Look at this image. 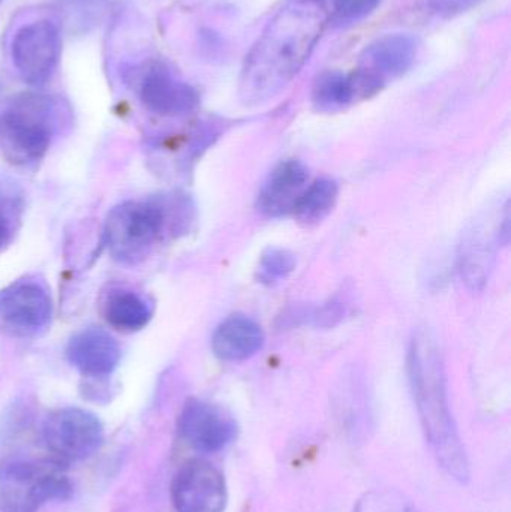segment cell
Instances as JSON below:
<instances>
[{"mask_svg": "<svg viewBox=\"0 0 511 512\" xmlns=\"http://www.w3.org/2000/svg\"><path fill=\"white\" fill-rule=\"evenodd\" d=\"M360 99L353 74L341 71H324L315 78L312 102L320 111H338Z\"/></svg>", "mask_w": 511, "mask_h": 512, "instance_id": "cell-18", "label": "cell"}, {"mask_svg": "<svg viewBox=\"0 0 511 512\" xmlns=\"http://www.w3.org/2000/svg\"><path fill=\"white\" fill-rule=\"evenodd\" d=\"M69 26L78 30H89L101 23L108 11L110 0H60Z\"/></svg>", "mask_w": 511, "mask_h": 512, "instance_id": "cell-21", "label": "cell"}, {"mask_svg": "<svg viewBox=\"0 0 511 512\" xmlns=\"http://www.w3.org/2000/svg\"><path fill=\"white\" fill-rule=\"evenodd\" d=\"M66 357L81 375L105 378L119 364V343L102 328H84L69 340Z\"/></svg>", "mask_w": 511, "mask_h": 512, "instance_id": "cell-14", "label": "cell"}, {"mask_svg": "<svg viewBox=\"0 0 511 512\" xmlns=\"http://www.w3.org/2000/svg\"><path fill=\"white\" fill-rule=\"evenodd\" d=\"M417 42L407 33H390L375 39L363 51L353 72L360 98L380 92L387 81L404 75L416 62Z\"/></svg>", "mask_w": 511, "mask_h": 512, "instance_id": "cell-8", "label": "cell"}, {"mask_svg": "<svg viewBox=\"0 0 511 512\" xmlns=\"http://www.w3.org/2000/svg\"><path fill=\"white\" fill-rule=\"evenodd\" d=\"M62 35L54 21L36 20L15 32L11 57L18 75L30 86H44L59 66Z\"/></svg>", "mask_w": 511, "mask_h": 512, "instance_id": "cell-6", "label": "cell"}, {"mask_svg": "<svg viewBox=\"0 0 511 512\" xmlns=\"http://www.w3.org/2000/svg\"><path fill=\"white\" fill-rule=\"evenodd\" d=\"M380 0H333L335 20L338 23H354L368 17L377 8Z\"/></svg>", "mask_w": 511, "mask_h": 512, "instance_id": "cell-23", "label": "cell"}, {"mask_svg": "<svg viewBox=\"0 0 511 512\" xmlns=\"http://www.w3.org/2000/svg\"><path fill=\"white\" fill-rule=\"evenodd\" d=\"M171 498L177 512H224V475L204 460H191L174 477Z\"/></svg>", "mask_w": 511, "mask_h": 512, "instance_id": "cell-12", "label": "cell"}, {"mask_svg": "<svg viewBox=\"0 0 511 512\" xmlns=\"http://www.w3.org/2000/svg\"><path fill=\"white\" fill-rule=\"evenodd\" d=\"M339 189L336 182L320 179L305 189L294 207V215L302 224L315 225L329 216L338 201Z\"/></svg>", "mask_w": 511, "mask_h": 512, "instance_id": "cell-19", "label": "cell"}, {"mask_svg": "<svg viewBox=\"0 0 511 512\" xmlns=\"http://www.w3.org/2000/svg\"><path fill=\"white\" fill-rule=\"evenodd\" d=\"M62 102L42 93H21L0 113V158L12 167L44 159L65 120Z\"/></svg>", "mask_w": 511, "mask_h": 512, "instance_id": "cell-4", "label": "cell"}, {"mask_svg": "<svg viewBox=\"0 0 511 512\" xmlns=\"http://www.w3.org/2000/svg\"><path fill=\"white\" fill-rule=\"evenodd\" d=\"M326 24L323 0H287L246 56L240 99L257 105L281 93L308 62Z\"/></svg>", "mask_w": 511, "mask_h": 512, "instance_id": "cell-1", "label": "cell"}, {"mask_svg": "<svg viewBox=\"0 0 511 512\" xmlns=\"http://www.w3.org/2000/svg\"><path fill=\"white\" fill-rule=\"evenodd\" d=\"M182 438L201 453L224 450L236 438V421L224 409L203 400H189L179 420Z\"/></svg>", "mask_w": 511, "mask_h": 512, "instance_id": "cell-13", "label": "cell"}, {"mask_svg": "<svg viewBox=\"0 0 511 512\" xmlns=\"http://www.w3.org/2000/svg\"><path fill=\"white\" fill-rule=\"evenodd\" d=\"M483 0H429L432 11L443 18H453L456 15L470 11Z\"/></svg>", "mask_w": 511, "mask_h": 512, "instance_id": "cell-24", "label": "cell"}, {"mask_svg": "<svg viewBox=\"0 0 511 512\" xmlns=\"http://www.w3.org/2000/svg\"><path fill=\"white\" fill-rule=\"evenodd\" d=\"M138 98L150 113L161 117L188 116L200 105L197 89L180 80L165 63L147 65L138 78Z\"/></svg>", "mask_w": 511, "mask_h": 512, "instance_id": "cell-11", "label": "cell"}, {"mask_svg": "<svg viewBox=\"0 0 511 512\" xmlns=\"http://www.w3.org/2000/svg\"><path fill=\"white\" fill-rule=\"evenodd\" d=\"M408 375L423 432L435 457L450 477L465 483L470 465L450 412L440 349L428 331H417L411 340Z\"/></svg>", "mask_w": 511, "mask_h": 512, "instance_id": "cell-2", "label": "cell"}, {"mask_svg": "<svg viewBox=\"0 0 511 512\" xmlns=\"http://www.w3.org/2000/svg\"><path fill=\"white\" fill-rule=\"evenodd\" d=\"M71 495L68 477L53 463L12 460L0 468V512H38Z\"/></svg>", "mask_w": 511, "mask_h": 512, "instance_id": "cell-5", "label": "cell"}, {"mask_svg": "<svg viewBox=\"0 0 511 512\" xmlns=\"http://www.w3.org/2000/svg\"><path fill=\"white\" fill-rule=\"evenodd\" d=\"M264 334L260 325L242 315L225 319L213 334L212 348L224 361H243L263 348Z\"/></svg>", "mask_w": 511, "mask_h": 512, "instance_id": "cell-17", "label": "cell"}, {"mask_svg": "<svg viewBox=\"0 0 511 512\" xmlns=\"http://www.w3.org/2000/svg\"><path fill=\"white\" fill-rule=\"evenodd\" d=\"M296 268V258L285 249L272 248L264 252L260 262L261 279L267 282L287 277Z\"/></svg>", "mask_w": 511, "mask_h": 512, "instance_id": "cell-22", "label": "cell"}, {"mask_svg": "<svg viewBox=\"0 0 511 512\" xmlns=\"http://www.w3.org/2000/svg\"><path fill=\"white\" fill-rule=\"evenodd\" d=\"M51 315L53 303L42 280L26 277L0 291V334L38 336L47 330Z\"/></svg>", "mask_w": 511, "mask_h": 512, "instance_id": "cell-7", "label": "cell"}, {"mask_svg": "<svg viewBox=\"0 0 511 512\" xmlns=\"http://www.w3.org/2000/svg\"><path fill=\"white\" fill-rule=\"evenodd\" d=\"M44 441L48 450L63 462H80L101 448L104 427L92 412L59 409L45 421Z\"/></svg>", "mask_w": 511, "mask_h": 512, "instance_id": "cell-9", "label": "cell"}, {"mask_svg": "<svg viewBox=\"0 0 511 512\" xmlns=\"http://www.w3.org/2000/svg\"><path fill=\"white\" fill-rule=\"evenodd\" d=\"M105 322L122 333L143 330L153 316V304L146 295L125 286H114L101 301Z\"/></svg>", "mask_w": 511, "mask_h": 512, "instance_id": "cell-16", "label": "cell"}, {"mask_svg": "<svg viewBox=\"0 0 511 512\" xmlns=\"http://www.w3.org/2000/svg\"><path fill=\"white\" fill-rule=\"evenodd\" d=\"M2 2H3V0H0V3H2Z\"/></svg>", "mask_w": 511, "mask_h": 512, "instance_id": "cell-26", "label": "cell"}, {"mask_svg": "<svg viewBox=\"0 0 511 512\" xmlns=\"http://www.w3.org/2000/svg\"><path fill=\"white\" fill-rule=\"evenodd\" d=\"M323 2H324V0H323Z\"/></svg>", "mask_w": 511, "mask_h": 512, "instance_id": "cell-27", "label": "cell"}, {"mask_svg": "<svg viewBox=\"0 0 511 512\" xmlns=\"http://www.w3.org/2000/svg\"><path fill=\"white\" fill-rule=\"evenodd\" d=\"M360 512H411L402 502H396L395 499L377 498L368 499L363 502Z\"/></svg>", "mask_w": 511, "mask_h": 512, "instance_id": "cell-25", "label": "cell"}, {"mask_svg": "<svg viewBox=\"0 0 511 512\" xmlns=\"http://www.w3.org/2000/svg\"><path fill=\"white\" fill-rule=\"evenodd\" d=\"M308 168L300 161H285L270 174L258 195L257 207L269 218L294 212L297 201L308 188Z\"/></svg>", "mask_w": 511, "mask_h": 512, "instance_id": "cell-15", "label": "cell"}, {"mask_svg": "<svg viewBox=\"0 0 511 512\" xmlns=\"http://www.w3.org/2000/svg\"><path fill=\"white\" fill-rule=\"evenodd\" d=\"M509 207L488 213L474 221L459 249V273L471 291H482L494 264L497 243L509 236Z\"/></svg>", "mask_w": 511, "mask_h": 512, "instance_id": "cell-10", "label": "cell"}, {"mask_svg": "<svg viewBox=\"0 0 511 512\" xmlns=\"http://www.w3.org/2000/svg\"><path fill=\"white\" fill-rule=\"evenodd\" d=\"M180 198L129 200L108 213L104 225V245L111 258L126 265L140 264L152 254L167 231H177L180 215L186 212Z\"/></svg>", "mask_w": 511, "mask_h": 512, "instance_id": "cell-3", "label": "cell"}, {"mask_svg": "<svg viewBox=\"0 0 511 512\" xmlns=\"http://www.w3.org/2000/svg\"><path fill=\"white\" fill-rule=\"evenodd\" d=\"M23 200L14 186L0 182V252L5 251L20 227Z\"/></svg>", "mask_w": 511, "mask_h": 512, "instance_id": "cell-20", "label": "cell"}]
</instances>
